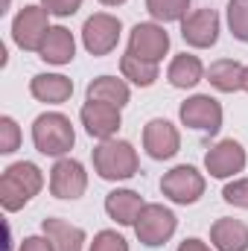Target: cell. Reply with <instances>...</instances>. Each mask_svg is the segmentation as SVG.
Returning a JSON list of instances; mask_svg holds the SVG:
<instances>
[{"label": "cell", "instance_id": "cell-12", "mask_svg": "<svg viewBox=\"0 0 248 251\" xmlns=\"http://www.w3.org/2000/svg\"><path fill=\"white\" fill-rule=\"evenodd\" d=\"M88 190V173L79 161L62 158L56 161V167L50 170V193L56 199H79Z\"/></svg>", "mask_w": 248, "mask_h": 251}, {"label": "cell", "instance_id": "cell-22", "mask_svg": "<svg viewBox=\"0 0 248 251\" xmlns=\"http://www.w3.org/2000/svg\"><path fill=\"white\" fill-rule=\"evenodd\" d=\"M243 70L246 67L234 59H219V62L210 64L207 82L222 94H234V91H243Z\"/></svg>", "mask_w": 248, "mask_h": 251}, {"label": "cell", "instance_id": "cell-32", "mask_svg": "<svg viewBox=\"0 0 248 251\" xmlns=\"http://www.w3.org/2000/svg\"><path fill=\"white\" fill-rule=\"evenodd\" d=\"M99 3H102V6H123L125 0H99Z\"/></svg>", "mask_w": 248, "mask_h": 251}, {"label": "cell", "instance_id": "cell-4", "mask_svg": "<svg viewBox=\"0 0 248 251\" xmlns=\"http://www.w3.org/2000/svg\"><path fill=\"white\" fill-rule=\"evenodd\" d=\"M50 32V12L44 6H24L12 21V38L21 50L38 53Z\"/></svg>", "mask_w": 248, "mask_h": 251}, {"label": "cell", "instance_id": "cell-19", "mask_svg": "<svg viewBox=\"0 0 248 251\" xmlns=\"http://www.w3.org/2000/svg\"><path fill=\"white\" fill-rule=\"evenodd\" d=\"M41 231L50 240L53 251H82V246H85V231L70 225V222H64V219H56V216L44 219Z\"/></svg>", "mask_w": 248, "mask_h": 251}, {"label": "cell", "instance_id": "cell-33", "mask_svg": "<svg viewBox=\"0 0 248 251\" xmlns=\"http://www.w3.org/2000/svg\"><path fill=\"white\" fill-rule=\"evenodd\" d=\"M243 91H248V64H246V70H243Z\"/></svg>", "mask_w": 248, "mask_h": 251}, {"label": "cell", "instance_id": "cell-14", "mask_svg": "<svg viewBox=\"0 0 248 251\" xmlns=\"http://www.w3.org/2000/svg\"><path fill=\"white\" fill-rule=\"evenodd\" d=\"M181 38L190 47H213L219 38V15L213 9H196L181 21Z\"/></svg>", "mask_w": 248, "mask_h": 251}, {"label": "cell", "instance_id": "cell-25", "mask_svg": "<svg viewBox=\"0 0 248 251\" xmlns=\"http://www.w3.org/2000/svg\"><path fill=\"white\" fill-rule=\"evenodd\" d=\"M228 26L237 41L248 44V0H231L228 3Z\"/></svg>", "mask_w": 248, "mask_h": 251}, {"label": "cell", "instance_id": "cell-5", "mask_svg": "<svg viewBox=\"0 0 248 251\" xmlns=\"http://www.w3.org/2000/svg\"><path fill=\"white\" fill-rule=\"evenodd\" d=\"M175 228H178V219H175V213H173L170 207H164V204H146V207L140 210L137 222H134L137 240H140L143 246H149V249L164 246V243L175 234Z\"/></svg>", "mask_w": 248, "mask_h": 251}, {"label": "cell", "instance_id": "cell-13", "mask_svg": "<svg viewBox=\"0 0 248 251\" xmlns=\"http://www.w3.org/2000/svg\"><path fill=\"white\" fill-rule=\"evenodd\" d=\"M204 167H207V173L213 178H231V176L243 173V167H246V149H243V143H237V140H219L216 146L207 149Z\"/></svg>", "mask_w": 248, "mask_h": 251}, {"label": "cell", "instance_id": "cell-29", "mask_svg": "<svg viewBox=\"0 0 248 251\" xmlns=\"http://www.w3.org/2000/svg\"><path fill=\"white\" fill-rule=\"evenodd\" d=\"M41 6L50 12V15H59V18H67V15H76L82 0H41Z\"/></svg>", "mask_w": 248, "mask_h": 251}, {"label": "cell", "instance_id": "cell-17", "mask_svg": "<svg viewBox=\"0 0 248 251\" xmlns=\"http://www.w3.org/2000/svg\"><path fill=\"white\" fill-rule=\"evenodd\" d=\"M38 56L47 64H70L76 56V41H73V32L67 26H50Z\"/></svg>", "mask_w": 248, "mask_h": 251}, {"label": "cell", "instance_id": "cell-23", "mask_svg": "<svg viewBox=\"0 0 248 251\" xmlns=\"http://www.w3.org/2000/svg\"><path fill=\"white\" fill-rule=\"evenodd\" d=\"M120 70H123V76L128 82H134V85H140V88H149V85H155V79H158V64L146 62V59H137V56H131V53H125L123 59H120Z\"/></svg>", "mask_w": 248, "mask_h": 251}, {"label": "cell", "instance_id": "cell-30", "mask_svg": "<svg viewBox=\"0 0 248 251\" xmlns=\"http://www.w3.org/2000/svg\"><path fill=\"white\" fill-rule=\"evenodd\" d=\"M18 251H53V246H50L47 237H26Z\"/></svg>", "mask_w": 248, "mask_h": 251}, {"label": "cell", "instance_id": "cell-6", "mask_svg": "<svg viewBox=\"0 0 248 251\" xmlns=\"http://www.w3.org/2000/svg\"><path fill=\"white\" fill-rule=\"evenodd\" d=\"M161 193L175 204H196L204 196V176L190 164L173 167L161 178Z\"/></svg>", "mask_w": 248, "mask_h": 251}, {"label": "cell", "instance_id": "cell-28", "mask_svg": "<svg viewBox=\"0 0 248 251\" xmlns=\"http://www.w3.org/2000/svg\"><path fill=\"white\" fill-rule=\"evenodd\" d=\"M222 199H225L228 204H234V207H243V210H248V178H240V181L225 184V190H222Z\"/></svg>", "mask_w": 248, "mask_h": 251}, {"label": "cell", "instance_id": "cell-18", "mask_svg": "<svg viewBox=\"0 0 248 251\" xmlns=\"http://www.w3.org/2000/svg\"><path fill=\"white\" fill-rule=\"evenodd\" d=\"M143 207L146 204H143L140 193H134V190H114L105 196V213L117 225H134Z\"/></svg>", "mask_w": 248, "mask_h": 251}, {"label": "cell", "instance_id": "cell-21", "mask_svg": "<svg viewBox=\"0 0 248 251\" xmlns=\"http://www.w3.org/2000/svg\"><path fill=\"white\" fill-rule=\"evenodd\" d=\"M88 100L123 108L125 102L131 100V91H128V85H125L123 79H117V76H99V79H94L88 85Z\"/></svg>", "mask_w": 248, "mask_h": 251}, {"label": "cell", "instance_id": "cell-26", "mask_svg": "<svg viewBox=\"0 0 248 251\" xmlns=\"http://www.w3.org/2000/svg\"><path fill=\"white\" fill-rule=\"evenodd\" d=\"M21 143V128L12 117H0V152L3 155H12Z\"/></svg>", "mask_w": 248, "mask_h": 251}, {"label": "cell", "instance_id": "cell-8", "mask_svg": "<svg viewBox=\"0 0 248 251\" xmlns=\"http://www.w3.org/2000/svg\"><path fill=\"white\" fill-rule=\"evenodd\" d=\"M178 117L187 128L204 131V134H216L222 128V105L210 97V94H196L187 102H181Z\"/></svg>", "mask_w": 248, "mask_h": 251}, {"label": "cell", "instance_id": "cell-31", "mask_svg": "<svg viewBox=\"0 0 248 251\" xmlns=\"http://www.w3.org/2000/svg\"><path fill=\"white\" fill-rule=\"evenodd\" d=\"M178 251H210V249H207V243H201V240L190 237V240H184V243L178 246Z\"/></svg>", "mask_w": 248, "mask_h": 251}, {"label": "cell", "instance_id": "cell-16", "mask_svg": "<svg viewBox=\"0 0 248 251\" xmlns=\"http://www.w3.org/2000/svg\"><path fill=\"white\" fill-rule=\"evenodd\" d=\"M210 243L216 251H248V225L222 216L210 225Z\"/></svg>", "mask_w": 248, "mask_h": 251}, {"label": "cell", "instance_id": "cell-10", "mask_svg": "<svg viewBox=\"0 0 248 251\" xmlns=\"http://www.w3.org/2000/svg\"><path fill=\"white\" fill-rule=\"evenodd\" d=\"M143 149L155 161H170L181 149V134L170 120L155 117V120H149L143 126Z\"/></svg>", "mask_w": 248, "mask_h": 251}, {"label": "cell", "instance_id": "cell-3", "mask_svg": "<svg viewBox=\"0 0 248 251\" xmlns=\"http://www.w3.org/2000/svg\"><path fill=\"white\" fill-rule=\"evenodd\" d=\"M32 143L41 155H50V158H62L73 149L76 143V131L70 120L59 114V111H47L41 117H35L32 123Z\"/></svg>", "mask_w": 248, "mask_h": 251}, {"label": "cell", "instance_id": "cell-20", "mask_svg": "<svg viewBox=\"0 0 248 251\" xmlns=\"http://www.w3.org/2000/svg\"><path fill=\"white\" fill-rule=\"evenodd\" d=\"M167 79L173 88H196L201 79H204V64L198 56H190V53H181L175 56L170 67H167Z\"/></svg>", "mask_w": 248, "mask_h": 251}, {"label": "cell", "instance_id": "cell-1", "mask_svg": "<svg viewBox=\"0 0 248 251\" xmlns=\"http://www.w3.org/2000/svg\"><path fill=\"white\" fill-rule=\"evenodd\" d=\"M41 184H44V176L35 164L18 161V164L6 167L3 176H0V204H3V210H9V213L21 210L32 196H38Z\"/></svg>", "mask_w": 248, "mask_h": 251}, {"label": "cell", "instance_id": "cell-15", "mask_svg": "<svg viewBox=\"0 0 248 251\" xmlns=\"http://www.w3.org/2000/svg\"><path fill=\"white\" fill-rule=\"evenodd\" d=\"M29 91H32V97L38 102L62 105V102L70 100V94H73V82L67 76H62V73H38V76H32Z\"/></svg>", "mask_w": 248, "mask_h": 251}, {"label": "cell", "instance_id": "cell-2", "mask_svg": "<svg viewBox=\"0 0 248 251\" xmlns=\"http://www.w3.org/2000/svg\"><path fill=\"white\" fill-rule=\"evenodd\" d=\"M94 170L105 181H125L137 173V149L128 140H102L94 149Z\"/></svg>", "mask_w": 248, "mask_h": 251}, {"label": "cell", "instance_id": "cell-24", "mask_svg": "<svg viewBox=\"0 0 248 251\" xmlns=\"http://www.w3.org/2000/svg\"><path fill=\"white\" fill-rule=\"evenodd\" d=\"M146 9L152 18L158 21H184L187 9H190V0H146Z\"/></svg>", "mask_w": 248, "mask_h": 251}, {"label": "cell", "instance_id": "cell-11", "mask_svg": "<svg viewBox=\"0 0 248 251\" xmlns=\"http://www.w3.org/2000/svg\"><path fill=\"white\" fill-rule=\"evenodd\" d=\"M79 117H82L85 131H88L91 137H97V140H111V137L120 131V126H123V120H120V108H117V105L94 102V100H88V102L82 105Z\"/></svg>", "mask_w": 248, "mask_h": 251}, {"label": "cell", "instance_id": "cell-27", "mask_svg": "<svg viewBox=\"0 0 248 251\" xmlns=\"http://www.w3.org/2000/svg\"><path fill=\"white\" fill-rule=\"evenodd\" d=\"M91 251H128V243L117 231H99L91 243Z\"/></svg>", "mask_w": 248, "mask_h": 251}, {"label": "cell", "instance_id": "cell-7", "mask_svg": "<svg viewBox=\"0 0 248 251\" xmlns=\"http://www.w3.org/2000/svg\"><path fill=\"white\" fill-rule=\"evenodd\" d=\"M120 29H123L120 18H114L108 12H97L82 26V44L91 56H108L120 41Z\"/></svg>", "mask_w": 248, "mask_h": 251}, {"label": "cell", "instance_id": "cell-9", "mask_svg": "<svg viewBox=\"0 0 248 251\" xmlns=\"http://www.w3.org/2000/svg\"><path fill=\"white\" fill-rule=\"evenodd\" d=\"M170 50V35L161 24H137L128 35V53L146 62H161Z\"/></svg>", "mask_w": 248, "mask_h": 251}]
</instances>
